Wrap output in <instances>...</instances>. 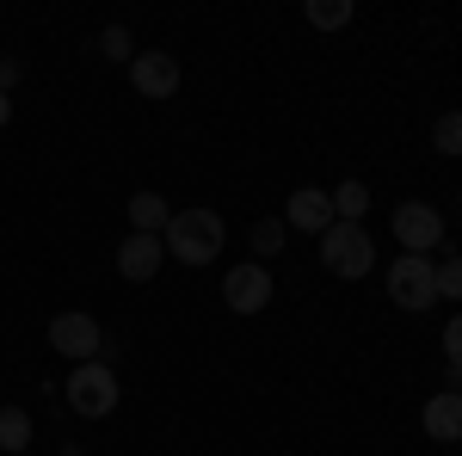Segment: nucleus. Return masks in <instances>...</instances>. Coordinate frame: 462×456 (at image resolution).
Returning a JSON list of instances; mask_svg holds the SVG:
<instances>
[{"instance_id": "f257e3e1", "label": "nucleus", "mask_w": 462, "mask_h": 456, "mask_svg": "<svg viewBox=\"0 0 462 456\" xmlns=\"http://www.w3.org/2000/svg\"><path fill=\"white\" fill-rule=\"evenodd\" d=\"M222 216L216 210H173V222L161 228V247H167V259L179 265H216V253H222Z\"/></svg>"}, {"instance_id": "f03ea898", "label": "nucleus", "mask_w": 462, "mask_h": 456, "mask_svg": "<svg viewBox=\"0 0 462 456\" xmlns=\"http://www.w3.org/2000/svg\"><path fill=\"white\" fill-rule=\"evenodd\" d=\"M320 265H327L333 278H364V272L376 265L370 228H364V222H333V228L320 235Z\"/></svg>"}, {"instance_id": "7ed1b4c3", "label": "nucleus", "mask_w": 462, "mask_h": 456, "mask_svg": "<svg viewBox=\"0 0 462 456\" xmlns=\"http://www.w3.org/2000/svg\"><path fill=\"white\" fill-rule=\"evenodd\" d=\"M117 377H111L106 358H93V364H74L69 377V407L80 414V420H106V414H117Z\"/></svg>"}, {"instance_id": "20e7f679", "label": "nucleus", "mask_w": 462, "mask_h": 456, "mask_svg": "<svg viewBox=\"0 0 462 456\" xmlns=\"http://www.w3.org/2000/svg\"><path fill=\"white\" fill-rule=\"evenodd\" d=\"M389 296H394V309L426 315L431 302H438V265L420 259V253H401V259L389 265Z\"/></svg>"}, {"instance_id": "39448f33", "label": "nucleus", "mask_w": 462, "mask_h": 456, "mask_svg": "<svg viewBox=\"0 0 462 456\" xmlns=\"http://www.w3.org/2000/svg\"><path fill=\"white\" fill-rule=\"evenodd\" d=\"M50 351H62V358H74V364H93V358H106V333H99V321L80 315V309H69V315L50 321Z\"/></svg>"}, {"instance_id": "423d86ee", "label": "nucleus", "mask_w": 462, "mask_h": 456, "mask_svg": "<svg viewBox=\"0 0 462 456\" xmlns=\"http://www.w3.org/2000/svg\"><path fill=\"white\" fill-rule=\"evenodd\" d=\"M394 241L407 253H420V259H431V247H444V216L431 204H401L394 210Z\"/></svg>"}, {"instance_id": "0eeeda50", "label": "nucleus", "mask_w": 462, "mask_h": 456, "mask_svg": "<svg viewBox=\"0 0 462 456\" xmlns=\"http://www.w3.org/2000/svg\"><path fill=\"white\" fill-rule=\"evenodd\" d=\"M222 302H228L235 315H259V309L272 302V272H265V265H235V272L222 278Z\"/></svg>"}, {"instance_id": "6e6552de", "label": "nucleus", "mask_w": 462, "mask_h": 456, "mask_svg": "<svg viewBox=\"0 0 462 456\" xmlns=\"http://www.w3.org/2000/svg\"><path fill=\"white\" fill-rule=\"evenodd\" d=\"M130 80H136L143 99H173V93H179V62L167 56V50H136Z\"/></svg>"}, {"instance_id": "1a4fd4ad", "label": "nucleus", "mask_w": 462, "mask_h": 456, "mask_svg": "<svg viewBox=\"0 0 462 456\" xmlns=\"http://www.w3.org/2000/svg\"><path fill=\"white\" fill-rule=\"evenodd\" d=\"M284 228H296V235H327L333 228V198L320 191V185H296V198L284 204Z\"/></svg>"}, {"instance_id": "9d476101", "label": "nucleus", "mask_w": 462, "mask_h": 456, "mask_svg": "<svg viewBox=\"0 0 462 456\" xmlns=\"http://www.w3.org/2000/svg\"><path fill=\"white\" fill-rule=\"evenodd\" d=\"M161 265H167V247H161V235H136V228H130V235L117 241V272H124L130 284H148Z\"/></svg>"}, {"instance_id": "9b49d317", "label": "nucleus", "mask_w": 462, "mask_h": 456, "mask_svg": "<svg viewBox=\"0 0 462 456\" xmlns=\"http://www.w3.org/2000/svg\"><path fill=\"white\" fill-rule=\"evenodd\" d=\"M420 425H426L438 444H462V388H444V395H431L426 414H420Z\"/></svg>"}, {"instance_id": "f8f14e48", "label": "nucleus", "mask_w": 462, "mask_h": 456, "mask_svg": "<svg viewBox=\"0 0 462 456\" xmlns=\"http://www.w3.org/2000/svg\"><path fill=\"white\" fill-rule=\"evenodd\" d=\"M130 222H136V235H161V228L173 222V210H167L161 191H136V198H130Z\"/></svg>"}, {"instance_id": "ddd939ff", "label": "nucleus", "mask_w": 462, "mask_h": 456, "mask_svg": "<svg viewBox=\"0 0 462 456\" xmlns=\"http://www.w3.org/2000/svg\"><path fill=\"white\" fill-rule=\"evenodd\" d=\"M327 198H333V222H364V210H370V185H364V179L333 185Z\"/></svg>"}, {"instance_id": "4468645a", "label": "nucleus", "mask_w": 462, "mask_h": 456, "mask_svg": "<svg viewBox=\"0 0 462 456\" xmlns=\"http://www.w3.org/2000/svg\"><path fill=\"white\" fill-rule=\"evenodd\" d=\"M302 13H309L315 32H346V25H352V0H309Z\"/></svg>"}, {"instance_id": "2eb2a0df", "label": "nucleus", "mask_w": 462, "mask_h": 456, "mask_svg": "<svg viewBox=\"0 0 462 456\" xmlns=\"http://www.w3.org/2000/svg\"><path fill=\"white\" fill-rule=\"evenodd\" d=\"M25 444H32V414H25V407H0V451H25Z\"/></svg>"}, {"instance_id": "dca6fc26", "label": "nucleus", "mask_w": 462, "mask_h": 456, "mask_svg": "<svg viewBox=\"0 0 462 456\" xmlns=\"http://www.w3.org/2000/svg\"><path fill=\"white\" fill-rule=\"evenodd\" d=\"M284 216H265V222H253V253L259 259H272V253H284Z\"/></svg>"}, {"instance_id": "f3484780", "label": "nucleus", "mask_w": 462, "mask_h": 456, "mask_svg": "<svg viewBox=\"0 0 462 456\" xmlns=\"http://www.w3.org/2000/svg\"><path fill=\"white\" fill-rule=\"evenodd\" d=\"M99 56H106V62H136V37L124 32V25H106V32H99Z\"/></svg>"}, {"instance_id": "a211bd4d", "label": "nucleus", "mask_w": 462, "mask_h": 456, "mask_svg": "<svg viewBox=\"0 0 462 456\" xmlns=\"http://www.w3.org/2000/svg\"><path fill=\"white\" fill-rule=\"evenodd\" d=\"M431 142H438V154H462V111H444L431 124Z\"/></svg>"}, {"instance_id": "6ab92c4d", "label": "nucleus", "mask_w": 462, "mask_h": 456, "mask_svg": "<svg viewBox=\"0 0 462 456\" xmlns=\"http://www.w3.org/2000/svg\"><path fill=\"white\" fill-rule=\"evenodd\" d=\"M438 296H444V302H462V253L438 265Z\"/></svg>"}, {"instance_id": "aec40b11", "label": "nucleus", "mask_w": 462, "mask_h": 456, "mask_svg": "<svg viewBox=\"0 0 462 456\" xmlns=\"http://www.w3.org/2000/svg\"><path fill=\"white\" fill-rule=\"evenodd\" d=\"M444 358H450V370H457V383H462V315L444 327Z\"/></svg>"}, {"instance_id": "412c9836", "label": "nucleus", "mask_w": 462, "mask_h": 456, "mask_svg": "<svg viewBox=\"0 0 462 456\" xmlns=\"http://www.w3.org/2000/svg\"><path fill=\"white\" fill-rule=\"evenodd\" d=\"M6 117H13V93H0V130H6Z\"/></svg>"}]
</instances>
